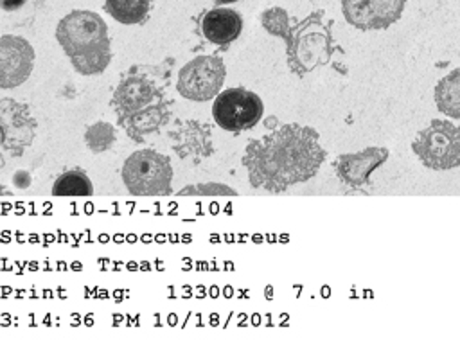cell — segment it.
Instances as JSON below:
<instances>
[{
	"label": "cell",
	"mask_w": 460,
	"mask_h": 363,
	"mask_svg": "<svg viewBox=\"0 0 460 363\" xmlns=\"http://www.w3.org/2000/svg\"><path fill=\"white\" fill-rule=\"evenodd\" d=\"M323 160L318 133L300 124H284L262 138L250 140L243 155L250 183L270 192H282L313 178Z\"/></svg>",
	"instance_id": "cell-1"
},
{
	"label": "cell",
	"mask_w": 460,
	"mask_h": 363,
	"mask_svg": "<svg viewBox=\"0 0 460 363\" xmlns=\"http://www.w3.org/2000/svg\"><path fill=\"white\" fill-rule=\"evenodd\" d=\"M56 40L83 75L104 72L111 59L108 27L93 11L77 9L61 18L56 27Z\"/></svg>",
	"instance_id": "cell-2"
},
{
	"label": "cell",
	"mask_w": 460,
	"mask_h": 363,
	"mask_svg": "<svg viewBox=\"0 0 460 363\" xmlns=\"http://www.w3.org/2000/svg\"><path fill=\"white\" fill-rule=\"evenodd\" d=\"M286 43L288 65L296 75H304L331 59V32L320 22V13L291 27Z\"/></svg>",
	"instance_id": "cell-3"
},
{
	"label": "cell",
	"mask_w": 460,
	"mask_h": 363,
	"mask_svg": "<svg viewBox=\"0 0 460 363\" xmlns=\"http://www.w3.org/2000/svg\"><path fill=\"white\" fill-rule=\"evenodd\" d=\"M122 180L135 196H165L171 190L172 165L158 151H135L122 165Z\"/></svg>",
	"instance_id": "cell-4"
},
{
	"label": "cell",
	"mask_w": 460,
	"mask_h": 363,
	"mask_svg": "<svg viewBox=\"0 0 460 363\" xmlns=\"http://www.w3.org/2000/svg\"><path fill=\"white\" fill-rule=\"evenodd\" d=\"M415 156L429 169L447 171L460 165V126L446 120H431L411 142Z\"/></svg>",
	"instance_id": "cell-5"
},
{
	"label": "cell",
	"mask_w": 460,
	"mask_h": 363,
	"mask_svg": "<svg viewBox=\"0 0 460 363\" xmlns=\"http://www.w3.org/2000/svg\"><path fill=\"white\" fill-rule=\"evenodd\" d=\"M264 106L257 93L244 88H228L221 92L212 106L216 124L226 131H243L253 128L262 117Z\"/></svg>",
	"instance_id": "cell-6"
},
{
	"label": "cell",
	"mask_w": 460,
	"mask_h": 363,
	"mask_svg": "<svg viewBox=\"0 0 460 363\" xmlns=\"http://www.w3.org/2000/svg\"><path fill=\"white\" fill-rule=\"evenodd\" d=\"M225 81V65L216 56H198L178 74V92L190 101H208L219 93Z\"/></svg>",
	"instance_id": "cell-7"
},
{
	"label": "cell",
	"mask_w": 460,
	"mask_h": 363,
	"mask_svg": "<svg viewBox=\"0 0 460 363\" xmlns=\"http://www.w3.org/2000/svg\"><path fill=\"white\" fill-rule=\"evenodd\" d=\"M404 2L406 0H341V13L356 29H386L399 20Z\"/></svg>",
	"instance_id": "cell-8"
},
{
	"label": "cell",
	"mask_w": 460,
	"mask_h": 363,
	"mask_svg": "<svg viewBox=\"0 0 460 363\" xmlns=\"http://www.w3.org/2000/svg\"><path fill=\"white\" fill-rule=\"evenodd\" d=\"M0 128L2 147L13 155H22L27 146L32 144L36 120L29 111V106L13 99L0 101Z\"/></svg>",
	"instance_id": "cell-9"
},
{
	"label": "cell",
	"mask_w": 460,
	"mask_h": 363,
	"mask_svg": "<svg viewBox=\"0 0 460 363\" xmlns=\"http://www.w3.org/2000/svg\"><path fill=\"white\" fill-rule=\"evenodd\" d=\"M34 66L32 45L20 38L4 34L0 38V86L14 88L25 83Z\"/></svg>",
	"instance_id": "cell-10"
},
{
	"label": "cell",
	"mask_w": 460,
	"mask_h": 363,
	"mask_svg": "<svg viewBox=\"0 0 460 363\" xmlns=\"http://www.w3.org/2000/svg\"><path fill=\"white\" fill-rule=\"evenodd\" d=\"M164 101L162 92L146 77L131 75L119 83L113 93V110L119 119L133 115L140 110L149 108L151 104H156Z\"/></svg>",
	"instance_id": "cell-11"
},
{
	"label": "cell",
	"mask_w": 460,
	"mask_h": 363,
	"mask_svg": "<svg viewBox=\"0 0 460 363\" xmlns=\"http://www.w3.org/2000/svg\"><path fill=\"white\" fill-rule=\"evenodd\" d=\"M388 158L385 147H367L358 153H347L338 156L334 167L340 180L350 187H361L368 182V176Z\"/></svg>",
	"instance_id": "cell-12"
},
{
	"label": "cell",
	"mask_w": 460,
	"mask_h": 363,
	"mask_svg": "<svg viewBox=\"0 0 460 363\" xmlns=\"http://www.w3.org/2000/svg\"><path fill=\"white\" fill-rule=\"evenodd\" d=\"M243 29V20L239 13L228 7H216L205 13L201 20L203 36L216 45H226L234 41Z\"/></svg>",
	"instance_id": "cell-13"
},
{
	"label": "cell",
	"mask_w": 460,
	"mask_h": 363,
	"mask_svg": "<svg viewBox=\"0 0 460 363\" xmlns=\"http://www.w3.org/2000/svg\"><path fill=\"white\" fill-rule=\"evenodd\" d=\"M167 119H169L167 104L164 101H160L156 104H151L146 110H140L133 115L119 119V122L128 131V135L133 137V140L140 142L142 137L156 131Z\"/></svg>",
	"instance_id": "cell-14"
},
{
	"label": "cell",
	"mask_w": 460,
	"mask_h": 363,
	"mask_svg": "<svg viewBox=\"0 0 460 363\" xmlns=\"http://www.w3.org/2000/svg\"><path fill=\"white\" fill-rule=\"evenodd\" d=\"M435 102L444 115L460 119V68H455L437 83Z\"/></svg>",
	"instance_id": "cell-15"
},
{
	"label": "cell",
	"mask_w": 460,
	"mask_h": 363,
	"mask_svg": "<svg viewBox=\"0 0 460 363\" xmlns=\"http://www.w3.org/2000/svg\"><path fill=\"white\" fill-rule=\"evenodd\" d=\"M149 0H106L104 9L120 23L135 25L147 18Z\"/></svg>",
	"instance_id": "cell-16"
},
{
	"label": "cell",
	"mask_w": 460,
	"mask_h": 363,
	"mask_svg": "<svg viewBox=\"0 0 460 363\" xmlns=\"http://www.w3.org/2000/svg\"><path fill=\"white\" fill-rule=\"evenodd\" d=\"M54 196H92L93 185L83 171L63 173L52 187Z\"/></svg>",
	"instance_id": "cell-17"
},
{
	"label": "cell",
	"mask_w": 460,
	"mask_h": 363,
	"mask_svg": "<svg viewBox=\"0 0 460 363\" xmlns=\"http://www.w3.org/2000/svg\"><path fill=\"white\" fill-rule=\"evenodd\" d=\"M115 138H117L115 128L104 120L92 124L84 133V142L93 153H102V151L110 149L113 146Z\"/></svg>",
	"instance_id": "cell-18"
},
{
	"label": "cell",
	"mask_w": 460,
	"mask_h": 363,
	"mask_svg": "<svg viewBox=\"0 0 460 363\" xmlns=\"http://www.w3.org/2000/svg\"><path fill=\"white\" fill-rule=\"evenodd\" d=\"M261 22L262 27L275 36H280L284 40H288L289 36V16L282 7H270L261 14Z\"/></svg>",
	"instance_id": "cell-19"
},
{
	"label": "cell",
	"mask_w": 460,
	"mask_h": 363,
	"mask_svg": "<svg viewBox=\"0 0 460 363\" xmlns=\"http://www.w3.org/2000/svg\"><path fill=\"white\" fill-rule=\"evenodd\" d=\"M178 194L180 196H235L237 192L228 185L208 182V183H194V185L183 187Z\"/></svg>",
	"instance_id": "cell-20"
},
{
	"label": "cell",
	"mask_w": 460,
	"mask_h": 363,
	"mask_svg": "<svg viewBox=\"0 0 460 363\" xmlns=\"http://www.w3.org/2000/svg\"><path fill=\"white\" fill-rule=\"evenodd\" d=\"M25 0H2V5L5 11H11V9H18L20 5H23Z\"/></svg>",
	"instance_id": "cell-21"
},
{
	"label": "cell",
	"mask_w": 460,
	"mask_h": 363,
	"mask_svg": "<svg viewBox=\"0 0 460 363\" xmlns=\"http://www.w3.org/2000/svg\"><path fill=\"white\" fill-rule=\"evenodd\" d=\"M217 4H230V2H237V0H216Z\"/></svg>",
	"instance_id": "cell-22"
}]
</instances>
